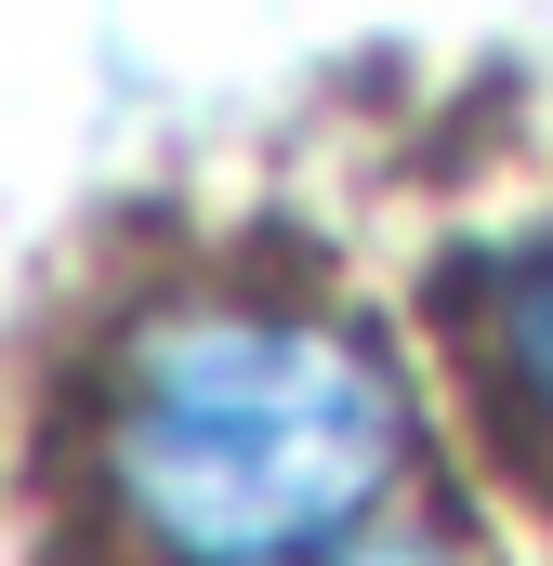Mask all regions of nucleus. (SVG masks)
<instances>
[{"label":"nucleus","instance_id":"obj_3","mask_svg":"<svg viewBox=\"0 0 553 566\" xmlns=\"http://www.w3.org/2000/svg\"><path fill=\"white\" fill-rule=\"evenodd\" d=\"M290 566H461V554L421 527H369V541H330V554H290Z\"/></svg>","mask_w":553,"mask_h":566},{"label":"nucleus","instance_id":"obj_2","mask_svg":"<svg viewBox=\"0 0 553 566\" xmlns=\"http://www.w3.org/2000/svg\"><path fill=\"white\" fill-rule=\"evenodd\" d=\"M488 382L528 448H553V238L488 277Z\"/></svg>","mask_w":553,"mask_h":566},{"label":"nucleus","instance_id":"obj_1","mask_svg":"<svg viewBox=\"0 0 553 566\" xmlns=\"http://www.w3.org/2000/svg\"><path fill=\"white\" fill-rule=\"evenodd\" d=\"M409 409L396 369L290 303H171L145 316L93 409L106 514L171 566H290L356 541L396 488Z\"/></svg>","mask_w":553,"mask_h":566}]
</instances>
